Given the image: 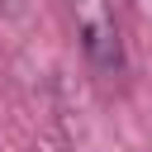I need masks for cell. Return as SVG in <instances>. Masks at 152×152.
<instances>
[{"mask_svg": "<svg viewBox=\"0 0 152 152\" xmlns=\"http://www.w3.org/2000/svg\"><path fill=\"white\" fill-rule=\"evenodd\" d=\"M86 52L100 66H119V33H114L109 19H90L86 24Z\"/></svg>", "mask_w": 152, "mask_h": 152, "instance_id": "1", "label": "cell"}, {"mask_svg": "<svg viewBox=\"0 0 152 152\" xmlns=\"http://www.w3.org/2000/svg\"><path fill=\"white\" fill-rule=\"evenodd\" d=\"M19 5H24V0H0V10H5V14H14Z\"/></svg>", "mask_w": 152, "mask_h": 152, "instance_id": "2", "label": "cell"}]
</instances>
